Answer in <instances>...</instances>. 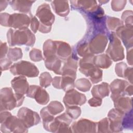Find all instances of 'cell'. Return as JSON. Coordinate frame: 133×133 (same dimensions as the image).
I'll return each mask as SVG.
<instances>
[{"label":"cell","instance_id":"cell-4","mask_svg":"<svg viewBox=\"0 0 133 133\" xmlns=\"http://www.w3.org/2000/svg\"><path fill=\"white\" fill-rule=\"evenodd\" d=\"M36 16H38L41 20L43 26L40 29L41 31L44 27V25H46L47 27L50 29L51 24L53 23L55 16L51 14L48 5H43L41 6L37 10Z\"/></svg>","mask_w":133,"mask_h":133},{"label":"cell","instance_id":"cell-1","mask_svg":"<svg viewBox=\"0 0 133 133\" xmlns=\"http://www.w3.org/2000/svg\"><path fill=\"white\" fill-rule=\"evenodd\" d=\"M1 111L4 110H12L16 107L22 104L24 97L23 95L16 94L14 95L9 88L1 89Z\"/></svg>","mask_w":133,"mask_h":133},{"label":"cell","instance_id":"cell-3","mask_svg":"<svg viewBox=\"0 0 133 133\" xmlns=\"http://www.w3.org/2000/svg\"><path fill=\"white\" fill-rule=\"evenodd\" d=\"M19 114L22 115H18L21 121L26 127H30L33 125L38 124L39 122L40 118L38 115L35 112L29 110L26 108H22L20 109Z\"/></svg>","mask_w":133,"mask_h":133},{"label":"cell","instance_id":"cell-2","mask_svg":"<svg viewBox=\"0 0 133 133\" xmlns=\"http://www.w3.org/2000/svg\"><path fill=\"white\" fill-rule=\"evenodd\" d=\"M11 69H17L13 74H22L28 77H35L38 75V70L32 63L27 61H20L11 66Z\"/></svg>","mask_w":133,"mask_h":133},{"label":"cell","instance_id":"cell-5","mask_svg":"<svg viewBox=\"0 0 133 133\" xmlns=\"http://www.w3.org/2000/svg\"><path fill=\"white\" fill-rule=\"evenodd\" d=\"M89 104L91 106H93L94 104L96 103V106L100 105L101 103V99H97L96 98H92L90 99L89 101Z\"/></svg>","mask_w":133,"mask_h":133}]
</instances>
